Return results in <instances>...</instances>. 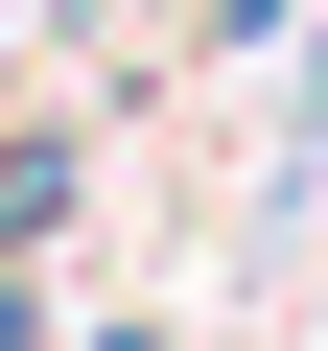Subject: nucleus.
Masks as SVG:
<instances>
[{"label":"nucleus","mask_w":328,"mask_h":351,"mask_svg":"<svg viewBox=\"0 0 328 351\" xmlns=\"http://www.w3.org/2000/svg\"><path fill=\"white\" fill-rule=\"evenodd\" d=\"M0 351H24V281H0Z\"/></svg>","instance_id":"f257e3e1"},{"label":"nucleus","mask_w":328,"mask_h":351,"mask_svg":"<svg viewBox=\"0 0 328 351\" xmlns=\"http://www.w3.org/2000/svg\"><path fill=\"white\" fill-rule=\"evenodd\" d=\"M94 351H164V328H94Z\"/></svg>","instance_id":"f03ea898"}]
</instances>
